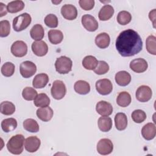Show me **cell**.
Returning <instances> with one entry per match:
<instances>
[{
  "mask_svg": "<svg viewBox=\"0 0 156 156\" xmlns=\"http://www.w3.org/2000/svg\"><path fill=\"white\" fill-rule=\"evenodd\" d=\"M115 46L121 56L132 57L142 50L143 41L136 31L129 29L119 34L116 40Z\"/></svg>",
  "mask_w": 156,
  "mask_h": 156,
  "instance_id": "cell-1",
  "label": "cell"
},
{
  "mask_svg": "<svg viewBox=\"0 0 156 156\" xmlns=\"http://www.w3.org/2000/svg\"><path fill=\"white\" fill-rule=\"evenodd\" d=\"M24 137L21 134L12 136L8 141L6 146L8 151L14 155L21 154L24 149Z\"/></svg>",
  "mask_w": 156,
  "mask_h": 156,
  "instance_id": "cell-2",
  "label": "cell"
},
{
  "mask_svg": "<svg viewBox=\"0 0 156 156\" xmlns=\"http://www.w3.org/2000/svg\"><path fill=\"white\" fill-rule=\"evenodd\" d=\"M31 21L32 18L29 13H22L13 20V29L16 32L22 31L30 25Z\"/></svg>",
  "mask_w": 156,
  "mask_h": 156,
  "instance_id": "cell-3",
  "label": "cell"
},
{
  "mask_svg": "<svg viewBox=\"0 0 156 156\" xmlns=\"http://www.w3.org/2000/svg\"><path fill=\"white\" fill-rule=\"evenodd\" d=\"M73 62L70 58L66 56H61L56 59L55 68L57 73L61 74H66L71 71Z\"/></svg>",
  "mask_w": 156,
  "mask_h": 156,
  "instance_id": "cell-4",
  "label": "cell"
},
{
  "mask_svg": "<svg viewBox=\"0 0 156 156\" xmlns=\"http://www.w3.org/2000/svg\"><path fill=\"white\" fill-rule=\"evenodd\" d=\"M66 93V88L63 81L56 80L54 81L51 88V93L53 98L57 100L63 99Z\"/></svg>",
  "mask_w": 156,
  "mask_h": 156,
  "instance_id": "cell-5",
  "label": "cell"
},
{
  "mask_svg": "<svg viewBox=\"0 0 156 156\" xmlns=\"http://www.w3.org/2000/svg\"><path fill=\"white\" fill-rule=\"evenodd\" d=\"M37 71V66L34 63L30 61H24L20 64V72L24 78H29L34 76Z\"/></svg>",
  "mask_w": 156,
  "mask_h": 156,
  "instance_id": "cell-6",
  "label": "cell"
},
{
  "mask_svg": "<svg viewBox=\"0 0 156 156\" xmlns=\"http://www.w3.org/2000/svg\"><path fill=\"white\" fill-rule=\"evenodd\" d=\"M98 152L102 155H106L111 154L113 150V144L112 141L108 138L101 139L96 146Z\"/></svg>",
  "mask_w": 156,
  "mask_h": 156,
  "instance_id": "cell-7",
  "label": "cell"
},
{
  "mask_svg": "<svg viewBox=\"0 0 156 156\" xmlns=\"http://www.w3.org/2000/svg\"><path fill=\"white\" fill-rule=\"evenodd\" d=\"M10 51L15 57H22L27 52V46L23 41L17 40L12 44Z\"/></svg>",
  "mask_w": 156,
  "mask_h": 156,
  "instance_id": "cell-8",
  "label": "cell"
},
{
  "mask_svg": "<svg viewBox=\"0 0 156 156\" xmlns=\"http://www.w3.org/2000/svg\"><path fill=\"white\" fill-rule=\"evenodd\" d=\"M96 91L101 95L109 94L113 90L112 82L108 79H102L96 82Z\"/></svg>",
  "mask_w": 156,
  "mask_h": 156,
  "instance_id": "cell-9",
  "label": "cell"
},
{
  "mask_svg": "<svg viewBox=\"0 0 156 156\" xmlns=\"http://www.w3.org/2000/svg\"><path fill=\"white\" fill-rule=\"evenodd\" d=\"M136 98L141 102H146L149 101L152 96V91L151 88L147 85L140 86L136 91Z\"/></svg>",
  "mask_w": 156,
  "mask_h": 156,
  "instance_id": "cell-10",
  "label": "cell"
},
{
  "mask_svg": "<svg viewBox=\"0 0 156 156\" xmlns=\"http://www.w3.org/2000/svg\"><path fill=\"white\" fill-rule=\"evenodd\" d=\"M81 23L84 28L89 32H94L98 28V23L94 16L89 14L83 15Z\"/></svg>",
  "mask_w": 156,
  "mask_h": 156,
  "instance_id": "cell-11",
  "label": "cell"
},
{
  "mask_svg": "<svg viewBox=\"0 0 156 156\" xmlns=\"http://www.w3.org/2000/svg\"><path fill=\"white\" fill-rule=\"evenodd\" d=\"M130 68L136 73H141L146 71L148 67L147 62L142 58H138L132 60L130 63Z\"/></svg>",
  "mask_w": 156,
  "mask_h": 156,
  "instance_id": "cell-12",
  "label": "cell"
},
{
  "mask_svg": "<svg viewBox=\"0 0 156 156\" xmlns=\"http://www.w3.org/2000/svg\"><path fill=\"white\" fill-rule=\"evenodd\" d=\"M61 14L68 20H74L77 18V10L72 4H65L61 8Z\"/></svg>",
  "mask_w": 156,
  "mask_h": 156,
  "instance_id": "cell-13",
  "label": "cell"
},
{
  "mask_svg": "<svg viewBox=\"0 0 156 156\" xmlns=\"http://www.w3.org/2000/svg\"><path fill=\"white\" fill-rule=\"evenodd\" d=\"M40 140L36 136H31L27 138L24 141V148L29 152H35L40 147Z\"/></svg>",
  "mask_w": 156,
  "mask_h": 156,
  "instance_id": "cell-14",
  "label": "cell"
},
{
  "mask_svg": "<svg viewBox=\"0 0 156 156\" xmlns=\"http://www.w3.org/2000/svg\"><path fill=\"white\" fill-rule=\"evenodd\" d=\"M31 48L34 54L38 57L45 55L48 51V46L46 43L42 40L34 41Z\"/></svg>",
  "mask_w": 156,
  "mask_h": 156,
  "instance_id": "cell-15",
  "label": "cell"
},
{
  "mask_svg": "<svg viewBox=\"0 0 156 156\" xmlns=\"http://www.w3.org/2000/svg\"><path fill=\"white\" fill-rule=\"evenodd\" d=\"M96 110L101 116H107L112 115L113 107L110 103L105 101H101L96 104Z\"/></svg>",
  "mask_w": 156,
  "mask_h": 156,
  "instance_id": "cell-16",
  "label": "cell"
},
{
  "mask_svg": "<svg viewBox=\"0 0 156 156\" xmlns=\"http://www.w3.org/2000/svg\"><path fill=\"white\" fill-rule=\"evenodd\" d=\"M141 135L146 140L154 139L156 135V127L154 123L149 122L145 124L141 129Z\"/></svg>",
  "mask_w": 156,
  "mask_h": 156,
  "instance_id": "cell-17",
  "label": "cell"
},
{
  "mask_svg": "<svg viewBox=\"0 0 156 156\" xmlns=\"http://www.w3.org/2000/svg\"><path fill=\"white\" fill-rule=\"evenodd\" d=\"M36 115L40 120L44 122H48L52 119L54 112L52 109L50 107L47 106L41 107L37 109L36 112Z\"/></svg>",
  "mask_w": 156,
  "mask_h": 156,
  "instance_id": "cell-18",
  "label": "cell"
},
{
  "mask_svg": "<svg viewBox=\"0 0 156 156\" xmlns=\"http://www.w3.org/2000/svg\"><path fill=\"white\" fill-rule=\"evenodd\" d=\"M115 79L118 85L122 87L127 86L131 81L130 74L126 71H120L116 73Z\"/></svg>",
  "mask_w": 156,
  "mask_h": 156,
  "instance_id": "cell-19",
  "label": "cell"
},
{
  "mask_svg": "<svg viewBox=\"0 0 156 156\" xmlns=\"http://www.w3.org/2000/svg\"><path fill=\"white\" fill-rule=\"evenodd\" d=\"M49 82V77L46 73H40L36 75L33 80L32 85L35 88H43Z\"/></svg>",
  "mask_w": 156,
  "mask_h": 156,
  "instance_id": "cell-20",
  "label": "cell"
},
{
  "mask_svg": "<svg viewBox=\"0 0 156 156\" xmlns=\"http://www.w3.org/2000/svg\"><path fill=\"white\" fill-rule=\"evenodd\" d=\"M110 42V36L105 32L99 34L95 38V43L96 46L101 49L107 48L109 46Z\"/></svg>",
  "mask_w": 156,
  "mask_h": 156,
  "instance_id": "cell-21",
  "label": "cell"
},
{
  "mask_svg": "<svg viewBox=\"0 0 156 156\" xmlns=\"http://www.w3.org/2000/svg\"><path fill=\"white\" fill-rule=\"evenodd\" d=\"M114 14L113 7L108 4L104 5L99 12L98 17L101 21H107L110 19Z\"/></svg>",
  "mask_w": 156,
  "mask_h": 156,
  "instance_id": "cell-22",
  "label": "cell"
},
{
  "mask_svg": "<svg viewBox=\"0 0 156 156\" xmlns=\"http://www.w3.org/2000/svg\"><path fill=\"white\" fill-rule=\"evenodd\" d=\"M74 89L77 93L82 95H85L90 93V85L87 82L82 80H79L75 82L74 85Z\"/></svg>",
  "mask_w": 156,
  "mask_h": 156,
  "instance_id": "cell-23",
  "label": "cell"
},
{
  "mask_svg": "<svg viewBox=\"0 0 156 156\" xmlns=\"http://www.w3.org/2000/svg\"><path fill=\"white\" fill-rule=\"evenodd\" d=\"M115 127L118 130H123L127 126V118L124 113H118L115 116Z\"/></svg>",
  "mask_w": 156,
  "mask_h": 156,
  "instance_id": "cell-24",
  "label": "cell"
},
{
  "mask_svg": "<svg viewBox=\"0 0 156 156\" xmlns=\"http://www.w3.org/2000/svg\"><path fill=\"white\" fill-rule=\"evenodd\" d=\"M98 127L103 132H107L110 131L112 127V120L107 116H102L98 121Z\"/></svg>",
  "mask_w": 156,
  "mask_h": 156,
  "instance_id": "cell-25",
  "label": "cell"
},
{
  "mask_svg": "<svg viewBox=\"0 0 156 156\" xmlns=\"http://www.w3.org/2000/svg\"><path fill=\"white\" fill-rule=\"evenodd\" d=\"M31 38L36 41H40L44 35V30L41 24H35L30 30Z\"/></svg>",
  "mask_w": 156,
  "mask_h": 156,
  "instance_id": "cell-26",
  "label": "cell"
},
{
  "mask_svg": "<svg viewBox=\"0 0 156 156\" xmlns=\"http://www.w3.org/2000/svg\"><path fill=\"white\" fill-rule=\"evenodd\" d=\"M49 41L53 44L60 43L63 39V34L62 31L56 29H51L48 33Z\"/></svg>",
  "mask_w": 156,
  "mask_h": 156,
  "instance_id": "cell-27",
  "label": "cell"
},
{
  "mask_svg": "<svg viewBox=\"0 0 156 156\" xmlns=\"http://www.w3.org/2000/svg\"><path fill=\"white\" fill-rule=\"evenodd\" d=\"M130 94L127 91L120 92L116 98L117 104L122 107H126L130 105L131 103Z\"/></svg>",
  "mask_w": 156,
  "mask_h": 156,
  "instance_id": "cell-28",
  "label": "cell"
},
{
  "mask_svg": "<svg viewBox=\"0 0 156 156\" xmlns=\"http://www.w3.org/2000/svg\"><path fill=\"white\" fill-rule=\"evenodd\" d=\"M17 127V121L15 118H6L1 122V128L4 132L8 133L14 130Z\"/></svg>",
  "mask_w": 156,
  "mask_h": 156,
  "instance_id": "cell-29",
  "label": "cell"
},
{
  "mask_svg": "<svg viewBox=\"0 0 156 156\" xmlns=\"http://www.w3.org/2000/svg\"><path fill=\"white\" fill-rule=\"evenodd\" d=\"M24 7V3L21 0L13 1L7 5V10L10 13H17L21 11Z\"/></svg>",
  "mask_w": 156,
  "mask_h": 156,
  "instance_id": "cell-30",
  "label": "cell"
},
{
  "mask_svg": "<svg viewBox=\"0 0 156 156\" xmlns=\"http://www.w3.org/2000/svg\"><path fill=\"white\" fill-rule=\"evenodd\" d=\"M98 61L93 55L85 56L82 60V66L88 70H94L97 66Z\"/></svg>",
  "mask_w": 156,
  "mask_h": 156,
  "instance_id": "cell-31",
  "label": "cell"
},
{
  "mask_svg": "<svg viewBox=\"0 0 156 156\" xmlns=\"http://www.w3.org/2000/svg\"><path fill=\"white\" fill-rule=\"evenodd\" d=\"M34 104L37 107H47L50 104V99L46 94L40 93L34 100Z\"/></svg>",
  "mask_w": 156,
  "mask_h": 156,
  "instance_id": "cell-32",
  "label": "cell"
},
{
  "mask_svg": "<svg viewBox=\"0 0 156 156\" xmlns=\"http://www.w3.org/2000/svg\"><path fill=\"white\" fill-rule=\"evenodd\" d=\"M23 128L29 132L36 133L39 131V125L34 119H26L23 121Z\"/></svg>",
  "mask_w": 156,
  "mask_h": 156,
  "instance_id": "cell-33",
  "label": "cell"
},
{
  "mask_svg": "<svg viewBox=\"0 0 156 156\" xmlns=\"http://www.w3.org/2000/svg\"><path fill=\"white\" fill-rule=\"evenodd\" d=\"M15 111V105L10 101H3L0 104V112L4 115H11Z\"/></svg>",
  "mask_w": 156,
  "mask_h": 156,
  "instance_id": "cell-34",
  "label": "cell"
},
{
  "mask_svg": "<svg viewBox=\"0 0 156 156\" xmlns=\"http://www.w3.org/2000/svg\"><path fill=\"white\" fill-rule=\"evenodd\" d=\"M117 21L121 25H126L129 24L132 20L131 14L126 10L121 11L117 15Z\"/></svg>",
  "mask_w": 156,
  "mask_h": 156,
  "instance_id": "cell-35",
  "label": "cell"
},
{
  "mask_svg": "<svg viewBox=\"0 0 156 156\" xmlns=\"http://www.w3.org/2000/svg\"><path fill=\"white\" fill-rule=\"evenodd\" d=\"M146 47L149 54L156 55V38L154 35H149L146 38Z\"/></svg>",
  "mask_w": 156,
  "mask_h": 156,
  "instance_id": "cell-36",
  "label": "cell"
},
{
  "mask_svg": "<svg viewBox=\"0 0 156 156\" xmlns=\"http://www.w3.org/2000/svg\"><path fill=\"white\" fill-rule=\"evenodd\" d=\"M37 91L33 88L30 87H25L22 91L23 98L26 101L34 100L37 96Z\"/></svg>",
  "mask_w": 156,
  "mask_h": 156,
  "instance_id": "cell-37",
  "label": "cell"
},
{
  "mask_svg": "<svg viewBox=\"0 0 156 156\" xmlns=\"http://www.w3.org/2000/svg\"><path fill=\"white\" fill-rule=\"evenodd\" d=\"M15 65L12 62H5L1 67V73L5 77L12 76L15 72Z\"/></svg>",
  "mask_w": 156,
  "mask_h": 156,
  "instance_id": "cell-38",
  "label": "cell"
},
{
  "mask_svg": "<svg viewBox=\"0 0 156 156\" xmlns=\"http://www.w3.org/2000/svg\"><path fill=\"white\" fill-rule=\"evenodd\" d=\"M132 120L136 123H141L146 119V113L140 109L134 110L131 115Z\"/></svg>",
  "mask_w": 156,
  "mask_h": 156,
  "instance_id": "cell-39",
  "label": "cell"
},
{
  "mask_svg": "<svg viewBox=\"0 0 156 156\" xmlns=\"http://www.w3.org/2000/svg\"><path fill=\"white\" fill-rule=\"evenodd\" d=\"M45 24L51 28H55L58 26V18L56 15L54 14H48L47 15L44 20Z\"/></svg>",
  "mask_w": 156,
  "mask_h": 156,
  "instance_id": "cell-40",
  "label": "cell"
},
{
  "mask_svg": "<svg viewBox=\"0 0 156 156\" xmlns=\"http://www.w3.org/2000/svg\"><path fill=\"white\" fill-rule=\"evenodd\" d=\"M109 70V65L105 61H98V63L96 68L93 70L94 72L98 75H102L107 73Z\"/></svg>",
  "mask_w": 156,
  "mask_h": 156,
  "instance_id": "cell-41",
  "label": "cell"
},
{
  "mask_svg": "<svg viewBox=\"0 0 156 156\" xmlns=\"http://www.w3.org/2000/svg\"><path fill=\"white\" fill-rule=\"evenodd\" d=\"M10 32V24L7 20L0 21V36L1 37H7Z\"/></svg>",
  "mask_w": 156,
  "mask_h": 156,
  "instance_id": "cell-42",
  "label": "cell"
},
{
  "mask_svg": "<svg viewBox=\"0 0 156 156\" xmlns=\"http://www.w3.org/2000/svg\"><path fill=\"white\" fill-rule=\"evenodd\" d=\"M79 4L80 7L85 10H90L94 6V0H80Z\"/></svg>",
  "mask_w": 156,
  "mask_h": 156,
  "instance_id": "cell-43",
  "label": "cell"
},
{
  "mask_svg": "<svg viewBox=\"0 0 156 156\" xmlns=\"http://www.w3.org/2000/svg\"><path fill=\"white\" fill-rule=\"evenodd\" d=\"M7 10L6 9L5 5L2 2H0V17H2L7 15Z\"/></svg>",
  "mask_w": 156,
  "mask_h": 156,
  "instance_id": "cell-44",
  "label": "cell"
},
{
  "mask_svg": "<svg viewBox=\"0 0 156 156\" xmlns=\"http://www.w3.org/2000/svg\"><path fill=\"white\" fill-rule=\"evenodd\" d=\"M149 18L151 21H152L154 27L155 28V9H153L152 10L150 11L149 13Z\"/></svg>",
  "mask_w": 156,
  "mask_h": 156,
  "instance_id": "cell-45",
  "label": "cell"
},
{
  "mask_svg": "<svg viewBox=\"0 0 156 156\" xmlns=\"http://www.w3.org/2000/svg\"><path fill=\"white\" fill-rule=\"evenodd\" d=\"M62 1H57V2H55V1H52V3H54V4H59L60 2H61Z\"/></svg>",
  "mask_w": 156,
  "mask_h": 156,
  "instance_id": "cell-46",
  "label": "cell"
}]
</instances>
